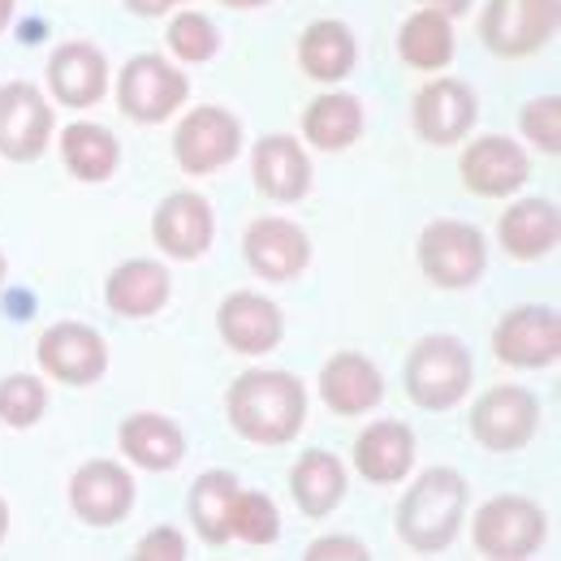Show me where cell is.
I'll use <instances>...</instances> for the list:
<instances>
[{"mask_svg":"<svg viewBox=\"0 0 561 561\" xmlns=\"http://www.w3.org/2000/svg\"><path fill=\"white\" fill-rule=\"evenodd\" d=\"M298 66L311 82L320 87H337L342 78H351L358 66V39L346 22L337 18H316L302 39H298Z\"/></svg>","mask_w":561,"mask_h":561,"instance_id":"4316f807","label":"cell"},{"mask_svg":"<svg viewBox=\"0 0 561 561\" xmlns=\"http://www.w3.org/2000/svg\"><path fill=\"white\" fill-rule=\"evenodd\" d=\"M173 298V273L160 260H126L104 280V307L122 320H151Z\"/></svg>","mask_w":561,"mask_h":561,"instance_id":"cb8c5ba5","label":"cell"},{"mask_svg":"<svg viewBox=\"0 0 561 561\" xmlns=\"http://www.w3.org/2000/svg\"><path fill=\"white\" fill-rule=\"evenodd\" d=\"M191 100V78L164 61V53H139L117 73V108L135 126H160Z\"/></svg>","mask_w":561,"mask_h":561,"instance_id":"52a82bcc","label":"cell"},{"mask_svg":"<svg viewBox=\"0 0 561 561\" xmlns=\"http://www.w3.org/2000/svg\"><path fill=\"white\" fill-rule=\"evenodd\" d=\"M496 242L510 260L518 264H531V260H545L553 255L561 242V211L553 199H514L510 208L501 211L496 220Z\"/></svg>","mask_w":561,"mask_h":561,"instance_id":"603a6c76","label":"cell"},{"mask_svg":"<svg viewBox=\"0 0 561 561\" xmlns=\"http://www.w3.org/2000/svg\"><path fill=\"white\" fill-rule=\"evenodd\" d=\"M48 91L61 108H95L108 95V57L87 39H66L48 57Z\"/></svg>","mask_w":561,"mask_h":561,"instance_id":"44dd1931","label":"cell"},{"mask_svg":"<svg viewBox=\"0 0 561 561\" xmlns=\"http://www.w3.org/2000/svg\"><path fill=\"white\" fill-rule=\"evenodd\" d=\"M48 415V385L39 376L13 371L0 380V423L13 432H26Z\"/></svg>","mask_w":561,"mask_h":561,"instance_id":"836d02e7","label":"cell"},{"mask_svg":"<svg viewBox=\"0 0 561 561\" xmlns=\"http://www.w3.org/2000/svg\"><path fill=\"white\" fill-rule=\"evenodd\" d=\"M518 130H523V139L531 142L536 151H545V156H561V95H536V100H527L523 104V113H518Z\"/></svg>","mask_w":561,"mask_h":561,"instance_id":"e575fe53","label":"cell"},{"mask_svg":"<svg viewBox=\"0 0 561 561\" xmlns=\"http://www.w3.org/2000/svg\"><path fill=\"white\" fill-rule=\"evenodd\" d=\"M169 53L182 66H208L220 53V26L199 9H178L169 18Z\"/></svg>","mask_w":561,"mask_h":561,"instance_id":"d6a6232c","label":"cell"},{"mask_svg":"<svg viewBox=\"0 0 561 561\" xmlns=\"http://www.w3.org/2000/svg\"><path fill=\"white\" fill-rule=\"evenodd\" d=\"M307 411H311L307 385L280 367H251L225 393L229 427L247 445H264V449L294 445L307 427Z\"/></svg>","mask_w":561,"mask_h":561,"instance_id":"6da1fadb","label":"cell"},{"mask_svg":"<svg viewBox=\"0 0 561 561\" xmlns=\"http://www.w3.org/2000/svg\"><path fill=\"white\" fill-rule=\"evenodd\" d=\"M458 173H462V186L476 195V199H510L527 186L531 178V160L527 151L505 135H484V139H471L458 156Z\"/></svg>","mask_w":561,"mask_h":561,"instance_id":"e0dca14e","label":"cell"},{"mask_svg":"<svg viewBox=\"0 0 561 561\" xmlns=\"http://www.w3.org/2000/svg\"><path fill=\"white\" fill-rule=\"evenodd\" d=\"M415 4H420V9H440L445 18H462L476 0H415Z\"/></svg>","mask_w":561,"mask_h":561,"instance_id":"f35d334b","label":"cell"},{"mask_svg":"<svg viewBox=\"0 0 561 561\" xmlns=\"http://www.w3.org/2000/svg\"><path fill=\"white\" fill-rule=\"evenodd\" d=\"M561 26V0H489L480 13V39L492 57L523 61L553 44Z\"/></svg>","mask_w":561,"mask_h":561,"instance_id":"8992f818","label":"cell"},{"mask_svg":"<svg viewBox=\"0 0 561 561\" xmlns=\"http://www.w3.org/2000/svg\"><path fill=\"white\" fill-rule=\"evenodd\" d=\"M216 333L233 354L260 358L285 342V311L260 289H233L216 307Z\"/></svg>","mask_w":561,"mask_h":561,"instance_id":"2e32d148","label":"cell"},{"mask_svg":"<svg viewBox=\"0 0 561 561\" xmlns=\"http://www.w3.org/2000/svg\"><path fill=\"white\" fill-rule=\"evenodd\" d=\"M186 558H191L186 536L178 527H164V523L151 527L139 545H135V561H186Z\"/></svg>","mask_w":561,"mask_h":561,"instance_id":"d590c367","label":"cell"},{"mask_svg":"<svg viewBox=\"0 0 561 561\" xmlns=\"http://www.w3.org/2000/svg\"><path fill=\"white\" fill-rule=\"evenodd\" d=\"M351 492V471L329 449H307L289 467V496L307 518H329Z\"/></svg>","mask_w":561,"mask_h":561,"instance_id":"484cf974","label":"cell"},{"mask_svg":"<svg viewBox=\"0 0 561 561\" xmlns=\"http://www.w3.org/2000/svg\"><path fill=\"white\" fill-rule=\"evenodd\" d=\"M415 260H420V273L436 289H471L489 273V238L471 220L440 216L423 225Z\"/></svg>","mask_w":561,"mask_h":561,"instance_id":"5b68a950","label":"cell"},{"mask_svg":"<svg viewBox=\"0 0 561 561\" xmlns=\"http://www.w3.org/2000/svg\"><path fill=\"white\" fill-rule=\"evenodd\" d=\"M549 540V514L523 492L489 496L471 518V545L489 561H527Z\"/></svg>","mask_w":561,"mask_h":561,"instance_id":"277c9868","label":"cell"},{"mask_svg":"<svg viewBox=\"0 0 561 561\" xmlns=\"http://www.w3.org/2000/svg\"><path fill=\"white\" fill-rule=\"evenodd\" d=\"M458 53V35H454V18H445L440 9H415L402 26H398V57L420 73L449 70Z\"/></svg>","mask_w":561,"mask_h":561,"instance_id":"f1b7e54d","label":"cell"},{"mask_svg":"<svg viewBox=\"0 0 561 561\" xmlns=\"http://www.w3.org/2000/svg\"><path fill=\"white\" fill-rule=\"evenodd\" d=\"M242 489V480L233 471H204L195 484H191V496H186V510H191V527L199 531V540L208 549H220L229 545V505Z\"/></svg>","mask_w":561,"mask_h":561,"instance_id":"4dcf8cb0","label":"cell"},{"mask_svg":"<svg viewBox=\"0 0 561 561\" xmlns=\"http://www.w3.org/2000/svg\"><path fill=\"white\" fill-rule=\"evenodd\" d=\"M70 510L87 527H117L135 510V476L113 458H91L70 476Z\"/></svg>","mask_w":561,"mask_h":561,"instance_id":"ac0fdd59","label":"cell"},{"mask_svg":"<svg viewBox=\"0 0 561 561\" xmlns=\"http://www.w3.org/2000/svg\"><path fill=\"white\" fill-rule=\"evenodd\" d=\"M307 561H367V545L358 536H320L311 540V549L302 553Z\"/></svg>","mask_w":561,"mask_h":561,"instance_id":"8d00e7d4","label":"cell"},{"mask_svg":"<svg viewBox=\"0 0 561 561\" xmlns=\"http://www.w3.org/2000/svg\"><path fill=\"white\" fill-rule=\"evenodd\" d=\"M402 380H407V398L420 411L440 415V411H454V407L467 402V393L476 385V358H471L462 337L427 333L407 354Z\"/></svg>","mask_w":561,"mask_h":561,"instance_id":"3957f363","label":"cell"},{"mask_svg":"<svg viewBox=\"0 0 561 561\" xmlns=\"http://www.w3.org/2000/svg\"><path fill=\"white\" fill-rule=\"evenodd\" d=\"M238 151H242V122L220 104L191 108L173 130V160L191 178H208V173L229 169L238 160Z\"/></svg>","mask_w":561,"mask_h":561,"instance_id":"30bf717a","label":"cell"},{"mask_svg":"<svg viewBox=\"0 0 561 561\" xmlns=\"http://www.w3.org/2000/svg\"><path fill=\"white\" fill-rule=\"evenodd\" d=\"M151 242L178 264L204 260L216 242V211L199 191H173L151 211Z\"/></svg>","mask_w":561,"mask_h":561,"instance_id":"5bb4252c","label":"cell"},{"mask_svg":"<svg viewBox=\"0 0 561 561\" xmlns=\"http://www.w3.org/2000/svg\"><path fill=\"white\" fill-rule=\"evenodd\" d=\"M415 454H420V445H415L411 423L376 420L367 423L358 432V440H354V471L367 484L389 489V484H402L415 471Z\"/></svg>","mask_w":561,"mask_h":561,"instance_id":"7402d4cb","label":"cell"},{"mask_svg":"<svg viewBox=\"0 0 561 561\" xmlns=\"http://www.w3.org/2000/svg\"><path fill=\"white\" fill-rule=\"evenodd\" d=\"M251 182L273 204H298L311 195V156L294 135H264L251 151Z\"/></svg>","mask_w":561,"mask_h":561,"instance_id":"ffe728a7","label":"cell"},{"mask_svg":"<svg viewBox=\"0 0 561 561\" xmlns=\"http://www.w3.org/2000/svg\"><path fill=\"white\" fill-rule=\"evenodd\" d=\"M467 427L489 454H518L540 432V398L527 385H492L476 398Z\"/></svg>","mask_w":561,"mask_h":561,"instance_id":"ba28073f","label":"cell"},{"mask_svg":"<svg viewBox=\"0 0 561 561\" xmlns=\"http://www.w3.org/2000/svg\"><path fill=\"white\" fill-rule=\"evenodd\" d=\"M242 260L264 280L302 277L311 268V233L289 216H255L242 233Z\"/></svg>","mask_w":561,"mask_h":561,"instance_id":"9a60e30c","label":"cell"},{"mask_svg":"<svg viewBox=\"0 0 561 561\" xmlns=\"http://www.w3.org/2000/svg\"><path fill=\"white\" fill-rule=\"evenodd\" d=\"M229 540H242L251 549H268L280 540V510L268 492L238 489L229 505Z\"/></svg>","mask_w":561,"mask_h":561,"instance_id":"1f68e13d","label":"cell"},{"mask_svg":"<svg viewBox=\"0 0 561 561\" xmlns=\"http://www.w3.org/2000/svg\"><path fill=\"white\" fill-rule=\"evenodd\" d=\"M61 160H66L70 178L87 182V186H100V182H108L117 173L122 142L100 122H70L61 130Z\"/></svg>","mask_w":561,"mask_h":561,"instance_id":"f546056e","label":"cell"},{"mask_svg":"<svg viewBox=\"0 0 561 561\" xmlns=\"http://www.w3.org/2000/svg\"><path fill=\"white\" fill-rule=\"evenodd\" d=\"M225 9H242V13H251V9H264V4H273V0H220Z\"/></svg>","mask_w":561,"mask_h":561,"instance_id":"60d3db41","label":"cell"},{"mask_svg":"<svg viewBox=\"0 0 561 561\" xmlns=\"http://www.w3.org/2000/svg\"><path fill=\"white\" fill-rule=\"evenodd\" d=\"M320 402L342 420L371 415L385 402V376L367 354L337 351L320 367Z\"/></svg>","mask_w":561,"mask_h":561,"instance_id":"d6986e66","label":"cell"},{"mask_svg":"<svg viewBox=\"0 0 561 561\" xmlns=\"http://www.w3.org/2000/svg\"><path fill=\"white\" fill-rule=\"evenodd\" d=\"M4 536H9V501L0 496V545H4Z\"/></svg>","mask_w":561,"mask_h":561,"instance_id":"7bdbcfd3","label":"cell"},{"mask_svg":"<svg viewBox=\"0 0 561 561\" xmlns=\"http://www.w3.org/2000/svg\"><path fill=\"white\" fill-rule=\"evenodd\" d=\"M135 18H164V13H173V9H182V4H191V0H122Z\"/></svg>","mask_w":561,"mask_h":561,"instance_id":"74e56055","label":"cell"},{"mask_svg":"<svg viewBox=\"0 0 561 561\" xmlns=\"http://www.w3.org/2000/svg\"><path fill=\"white\" fill-rule=\"evenodd\" d=\"M57 139V108L48 104V95L26 82H0V156L13 164H31L48 151V142Z\"/></svg>","mask_w":561,"mask_h":561,"instance_id":"8fae6325","label":"cell"},{"mask_svg":"<svg viewBox=\"0 0 561 561\" xmlns=\"http://www.w3.org/2000/svg\"><path fill=\"white\" fill-rule=\"evenodd\" d=\"M13 13H18V0H0V35L9 31V22H13Z\"/></svg>","mask_w":561,"mask_h":561,"instance_id":"b9f144b4","label":"cell"},{"mask_svg":"<svg viewBox=\"0 0 561 561\" xmlns=\"http://www.w3.org/2000/svg\"><path fill=\"white\" fill-rule=\"evenodd\" d=\"M492 354L496 363L514 371H545L558 367L561 358V316L558 307L545 302H523L505 311L492 329Z\"/></svg>","mask_w":561,"mask_h":561,"instance_id":"9c48e42d","label":"cell"},{"mask_svg":"<svg viewBox=\"0 0 561 561\" xmlns=\"http://www.w3.org/2000/svg\"><path fill=\"white\" fill-rule=\"evenodd\" d=\"M476 122H480V95L462 78L436 73L411 100V126L427 147H458L462 139H471Z\"/></svg>","mask_w":561,"mask_h":561,"instance_id":"7c38bea8","label":"cell"},{"mask_svg":"<svg viewBox=\"0 0 561 561\" xmlns=\"http://www.w3.org/2000/svg\"><path fill=\"white\" fill-rule=\"evenodd\" d=\"M467 505H471V489L467 476L454 467H427L420 480L407 489V496L398 501V518L393 531L411 553H445L462 523H467Z\"/></svg>","mask_w":561,"mask_h":561,"instance_id":"7a4b0ae2","label":"cell"},{"mask_svg":"<svg viewBox=\"0 0 561 561\" xmlns=\"http://www.w3.org/2000/svg\"><path fill=\"white\" fill-rule=\"evenodd\" d=\"M117 449L139 471H178L182 458H186V432L169 415L135 411L117 427Z\"/></svg>","mask_w":561,"mask_h":561,"instance_id":"d4e9b609","label":"cell"},{"mask_svg":"<svg viewBox=\"0 0 561 561\" xmlns=\"http://www.w3.org/2000/svg\"><path fill=\"white\" fill-rule=\"evenodd\" d=\"M35 358L48 380L87 389V385H100L108 371V342H104V333H95L82 320H57L53 329L39 333Z\"/></svg>","mask_w":561,"mask_h":561,"instance_id":"4fadbf2b","label":"cell"},{"mask_svg":"<svg viewBox=\"0 0 561 561\" xmlns=\"http://www.w3.org/2000/svg\"><path fill=\"white\" fill-rule=\"evenodd\" d=\"M367 113L363 100L351 91H320L302 113V139L316 151H346L363 139Z\"/></svg>","mask_w":561,"mask_h":561,"instance_id":"83f0119b","label":"cell"},{"mask_svg":"<svg viewBox=\"0 0 561 561\" xmlns=\"http://www.w3.org/2000/svg\"><path fill=\"white\" fill-rule=\"evenodd\" d=\"M4 277H9V260H4V251H0V289H4Z\"/></svg>","mask_w":561,"mask_h":561,"instance_id":"ee69618b","label":"cell"},{"mask_svg":"<svg viewBox=\"0 0 561 561\" xmlns=\"http://www.w3.org/2000/svg\"><path fill=\"white\" fill-rule=\"evenodd\" d=\"M9 316H13V320H31V316H35V298H31V294H13V298H9Z\"/></svg>","mask_w":561,"mask_h":561,"instance_id":"ab89813d","label":"cell"}]
</instances>
